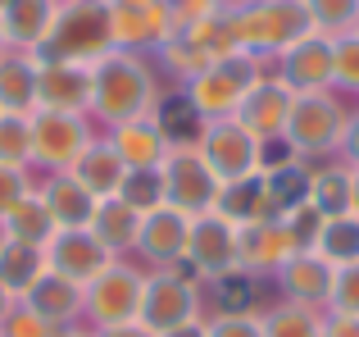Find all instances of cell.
I'll list each match as a JSON object with an SVG mask.
<instances>
[{
    "label": "cell",
    "mask_w": 359,
    "mask_h": 337,
    "mask_svg": "<svg viewBox=\"0 0 359 337\" xmlns=\"http://www.w3.org/2000/svg\"><path fill=\"white\" fill-rule=\"evenodd\" d=\"M109 46V5L105 0H64L55 27L32 51L36 64H100Z\"/></svg>",
    "instance_id": "obj_1"
},
{
    "label": "cell",
    "mask_w": 359,
    "mask_h": 337,
    "mask_svg": "<svg viewBox=\"0 0 359 337\" xmlns=\"http://www.w3.org/2000/svg\"><path fill=\"white\" fill-rule=\"evenodd\" d=\"M91 105L114 124L146 119V110L155 105V78L141 64V55L109 51L100 64H91Z\"/></svg>",
    "instance_id": "obj_2"
},
{
    "label": "cell",
    "mask_w": 359,
    "mask_h": 337,
    "mask_svg": "<svg viewBox=\"0 0 359 337\" xmlns=\"http://www.w3.org/2000/svg\"><path fill=\"white\" fill-rule=\"evenodd\" d=\"M237 51H291L314 32L305 0H255V5L228 9Z\"/></svg>",
    "instance_id": "obj_3"
},
{
    "label": "cell",
    "mask_w": 359,
    "mask_h": 337,
    "mask_svg": "<svg viewBox=\"0 0 359 337\" xmlns=\"http://www.w3.org/2000/svg\"><path fill=\"white\" fill-rule=\"evenodd\" d=\"M164 201L182 214H210L214 210V196H219V178L214 168L205 164L201 151H187L177 146L173 155L164 160Z\"/></svg>",
    "instance_id": "obj_4"
},
{
    "label": "cell",
    "mask_w": 359,
    "mask_h": 337,
    "mask_svg": "<svg viewBox=\"0 0 359 337\" xmlns=\"http://www.w3.org/2000/svg\"><path fill=\"white\" fill-rule=\"evenodd\" d=\"M255 82H259V78H255L250 55L237 51V55H228V60H219L214 69L196 73L187 100H191L201 114H228V110H237L245 100V91H250Z\"/></svg>",
    "instance_id": "obj_5"
},
{
    "label": "cell",
    "mask_w": 359,
    "mask_h": 337,
    "mask_svg": "<svg viewBox=\"0 0 359 337\" xmlns=\"http://www.w3.org/2000/svg\"><path fill=\"white\" fill-rule=\"evenodd\" d=\"M196 315V287L187 278H150L141 287V305H137V324L150 329L155 337L173 333V329H187Z\"/></svg>",
    "instance_id": "obj_6"
},
{
    "label": "cell",
    "mask_w": 359,
    "mask_h": 337,
    "mask_svg": "<svg viewBox=\"0 0 359 337\" xmlns=\"http://www.w3.org/2000/svg\"><path fill=\"white\" fill-rule=\"evenodd\" d=\"M105 5H109V46L114 51H128V55L159 51L173 37L164 0L159 5H114V0H105Z\"/></svg>",
    "instance_id": "obj_7"
},
{
    "label": "cell",
    "mask_w": 359,
    "mask_h": 337,
    "mask_svg": "<svg viewBox=\"0 0 359 337\" xmlns=\"http://www.w3.org/2000/svg\"><path fill=\"white\" fill-rule=\"evenodd\" d=\"M46 265H50V274H60V278H69V283L82 287L109 265V251L100 246L87 228H60L46 242Z\"/></svg>",
    "instance_id": "obj_8"
},
{
    "label": "cell",
    "mask_w": 359,
    "mask_h": 337,
    "mask_svg": "<svg viewBox=\"0 0 359 337\" xmlns=\"http://www.w3.org/2000/svg\"><path fill=\"white\" fill-rule=\"evenodd\" d=\"M32 137V155L46 164H78V155L87 151V128L78 114H55V110H36V119L27 124Z\"/></svg>",
    "instance_id": "obj_9"
},
{
    "label": "cell",
    "mask_w": 359,
    "mask_h": 337,
    "mask_svg": "<svg viewBox=\"0 0 359 337\" xmlns=\"http://www.w3.org/2000/svg\"><path fill=\"white\" fill-rule=\"evenodd\" d=\"M141 278L132 274V269H123V265H105L96 278H91V287H87V305H91V315H96L100 324H128V319H137V305H141Z\"/></svg>",
    "instance_id": "obj_10"
},
{
    "label": "cell",
    "mask_w": 359,
    "mask_h": 337,
    "mask_svg": "<svg viewBox=\"0 0 359 337\" xmlns=\"http://www.w3.org/2000/svg\"><path fill=\"white\" fill-rule=\"evenodd\" d=\"M82 105H91V69L87 64H36V110L78 114Z\"/></svg>",
    "instance_id": "obj_11"
},
{
    "label": "cell",
    "mask_w": 359,
    "mask_h": 337,
    "mask_svg": "<svg viewBox=\"0 0 359 337\" xmlns=\"http://www.w3.org/2000/svg\"><path fill=\"white\" fill-rule=\"evenodd\" d=\"M187 260L201 274H228L237 260V228L219 214H191V232H187Z\"/></svg>",
    "instance_id": "obj_12"
},
{
    "label": "cell",
    "mask_w": 359,
    "mask_h": 337,
    "mask_svg": "<svg viewBox=\"0 0 359 337\" xmlns=\"http://www.w3.org/2000/svg\"><path fill=\"white\" fill-rule=\"evenodd\" d=\"M255 146L259 142H255L241 124H219V128H210L201 155H205V164L214 168V178H219V187H223V183H237V178L255 173Z\"/></svg>",
    "instance_id": "obj_13"
},
{
    "label": "cell",
    "mask_w": 359,
    "mask_h": 337,
    "mask_svg": "<svg viewBox=\"0 0 359 337\" xmlns=\"http://www.w3.org/2000/svg\"><path fill=\"white\" fill-rule=\"evenodd\" d=\"M60 5H64V0H9V5L0 9L5 46H14V51H27V55H32L36 46L50 37Z\"/></svg>",
    "instance_id": "obj_14"
},
{
    "label": "cell",
    "mask_w": 359,
    "mask_h": 337,
    "mask_svg": "<svg viewBox=\"0 0 359 337\" xmlns=\"http://www.w3.org/2000/svg\"><path fill=\"white\" fill-rule=\"evenodd\" d=\"M187 232H191V214L173 210V205H155V210L141 214V228H137V246L146 251L150 260H177L187 256Z\"/></svg>",
    "instance_id": "obj_15"
},
{
    "label": "cell",
    "mask_w": 359,
    "mask_h": 337,
    "mask_svg": "<svg viewBox=\"0 0 359 337\" xmlns=\"http://www.w3.org/2000/svg\"><path fill=\"white\" fill-rule=\"evenodd\" d=\"M287 128H291V146H300V151H323V146H332L337 133H341V114H337V105L327 96H305V100H291Z\"/></svg>",
    "instance_id": "obj_16"
},
{
    "label": "cell",
    "mask_w": 359,
    "mask_h": 337,
    "mask_svg": "<svg viewBox=\"0 0 359 337\" xmlns=\"http://www.w3.org/2000/svg\"><path fill=\"white\" fill-rule=\"evenodd\" d=\"M237 110H241V128L250 137H273L291 114V91L278 87V82H255Z\"/></svg>",
    "instance_id": "obj_17"
},
{
    "label": "cell",
    "mask_w": 359,
    "mask_h": 337,
    "mask_svg": "<svg viewBox=\"0 0 359 337\" xmlns=\"http://www.w3.org/2000/svg\"><path fill=\"white\" fill-rule=\"evenodd\" d=\"M291 256H296V242H291L287 223L259 219L237 228V260H245V265H278V260H291Z\"/></svg>",
    "instance_id": "obj_18"
},
{
    "label": "cell",
    "mask_w": 359,
    "mask_h": 337,
    "mask_svg": "<svg viewBox=\"0 0 359 337\" xmlns=\"http://www.w3.org/2000/svg\"><path fill=\"white\" fill-rule=\"evenodd\" d=\"M114 155L123 160V168H155L159 160H164L168 142L164 133H159V124H150V119H132V124H118V137L114 142Z\"/></svg>",
    "instance_id": "obj_19"
},
{
    "label": "cell",
    "mask_w": 359,
    "mask_h": 337,
    "mask_svg": "<svg viewBox=\"0 0 359 337\" xmlns=\"http://www.w3.org/2000/svg\"><path fill=\"white\" fill-rule=\"evenodd\" d=\"M73 178H78L96 201H105V196H118L128 168H123V160L114 155V146H109V142H91L87 151L78 155V164H73Z\"/></svg>",
    "instance_id": "obj_20"
},
{
    "label": "cell",
    "mask_w": 359,
    "mask_h": 337,
    "mask_svg": "<svg viewBox=\"0 0 359 337\" xmlns=\"http://www.w3.org/2000/svg\"><path fill=\"white\" fill-rule=\"evenodd\" d=\"M332 78V37L309 32L305 41H296L287 51V82L291 87H323Z\"/></svg>",
    "instance_id": "obj_21"
},
{
    "label": "cell",
    "mask_w": 359,
    "mask_h": 337,
    "mask_svg": "<svg viewBox=\"0 0 359 337\" xmlns=\"http://www.w3.org/2000/svg\"><path fill=\"white\" fill-rule=\"evenodd\" d=\"M78 305H82V287L69 283V278H60V274H41L32 283V292H27V310L41 315L55 329H64V324L78 315Z\"/></svg>",
    "instance_id": "obj_22"
},
{
    "label": "cell",
    "mask_w": 359,
    "mask_h": 337,
    "mask_svg": "<svg viewBox=\"0 0 359 337\" xmlns=\"http://www.w3.org/2000/svg\"><path fill=\"white\" fill-rule=\"evenodd\" d=\"M46 210H50L55 228H91V214H96V196L87 192V187L78 183V178H55L50 187H46Z\"/></svg>",
    "instance_id": "obj_23"
},
{
    "label": "cell",
    "mask_w": 359,
    "mask_h": 337,
    "mask_svg": "<svg viewBox=\"0 0 359 337\" xmlns=\"http://www.w3.org/2000/svg\"><path fill=\"white\" fill-rule=\"evenodd\" d=\"M137 228H141V214L132 210L123 196H105V201L96 205V214H91V237L105 251L132 246V242H137Z\"/></svg>",
    "instance_id": "obj_24"
},
{
    "label": "cell",
    "mask_w": 359,
    "mask_h": 337,
    "mask_svg": "<svg viewBox=\"0 0 359 337\" xmlns=\"http://www.w3.org/2000/svg\"><path fill=\"white\" fill-rule=\"evenodd\" d=\"M41 274H46L41 246H23V242L5 237V246H0V292L5 296H27Z\"/></svg>",
    "instance_id": "obj_25"
},
{
    "label": "cell",
    "mask_w": 359,
    "mask_h": 337,
    "mask_svg": "<svg viewBox=\"0 0 359 337\" xmlns=\"http://www.w3.org/2000/svg\"><path fill=\"white\" fill-rule=\"evenodd\" d=\"M36 105V64L27 55L0 60V114H27Z\"/></svg>",
    "instance_id": "obj_26"
},
{
    "label": "cell",
    "mask_w": 359,
    "mask_h": 337,
    "mask_svg": "<svg viewBox=\"0 0 359 337\" xmlns=\"http://www.w3.org/2000/svg\"><path fill=\"white\" fill-rule=\"evenodd\" d=\"M282 283L296 301H318V296L332 292V269H327L323 256H309V251H296V256L282 265Z\"/></svg>",
    "instance_id": "obj_27"
},
{
    "label": "cell",
    "mask_w": 359,
    "mask_h": 337,
    "mask_svg": "<svg viewBox=\"0 0 359 337\" xmlns=\"http://www.w3.org/2000/svg\"><path fill=\"white\" fill-rule=\"evenodd\" d=\"M0 228H5L9 242H23V246H46V242L60 232L55 219H50V210H46V201H32V196H23V201L0 219Z\"/></svg>",
    "instance_id": "obj_28"
},
{
    "label": "cell",
    "mask_w": 359,
    "mask_h": 337,
    "mask_svg": "<svg viewBox=\"0 0 359 337\" xmlns=\"http://www.w3.org/2000/svg\"><path fill=\"white\" fill-rule=\"evenodd\" d=\"M318 251H323V260H341V265H355V260H359V219H351V214L323 219V232H318Z\"/></svg>",
    "instance_id": "obj_29"
},
{
    "label": "cell",
    "mask_w": 359,
    "mask_h": 337,
    "mask_svg": "<svg viewBox=\"0 0 359 337\" xmlns=\"http://www.w3.org/2000/svg\"><path fill=\"white\" fill-rule=\"evenodd\" d=\"M309 205H314L323 219L346 214V210H351V178H346V173H318V178H309Z\"/></svg>",
    "instance_id": "obj_30"
},
{
    "label": "cell",
    "mask_w": 359,
    "mask_h": 337,
    "mask_svg": "<svg viewBox=\"0 0 359 337\" xmlns=\"http://www.w3.org/2000/svg\"><path fill=\"white\" fill-rule=\"evenodd\" d=\"M118 196H123V201H128L137 214H146V210H155V205H164V178H159L155 168H132V173L123 178Z\"/></svg>",
    "instance_id": "obj_31"
},
{
    "label": "cell",
    "mask_w": 359,
    "mask_h": 337,
    "mask_svg": "<svg viewBox=\"0 0 359 337\" xmlns=\"http://www.w3.org/2000/svg\"><path fill=\"white\" fill-rule=\"evenodd\" d=\"M196 124H201V110L187 96L159 105V133H164V142H187V137H196Z\"/></svg>",
    "instance_id": "obj_32"
},
{
    "label": "cell",
    "mask_w": 359,
    "mask_h": 337,
    "mask_svg": "<svg viewBox=\"0 0 359 337\" xmlns=\"http://www.w3.org/2000/svg\"><path fill=\"white\" fill-rule=\"evenodd\" d=\"M309 18H314V32H341L359 18V0H305Z\"/></svg>",
    "instance_id": "obj_33"
},
{
    "label": "cell",
    "mask_w": 359,
    "mask_h": 337,
    "mask_svg": "<svg viewBox=\"0 0 359 337\" xmlns=\"http://www.w3.org/2000/svg\"><path fill=\"white\" fill-rule=\"evenodd\" d=\"M32 155V137H27L23 114H0V164H18Z\"/></svg>",
    "instance_id": "obj_34"
},
{
    "label": "cell",
    "mask_w": 359,
    "mask_h": 337,
    "mask_svg": "<svg viewBox=\"0 0 359 337\" xmlns=\"http://www.w3.org/2000/svg\"><path fill=\"white\" fill-rule=\"evenodd\" d=\"M264 337H323V324L305 310H278L264 324Z\"/></svg>",
    "instance_id": "obj_35"
},
{
    "label": "cell",
    "mask_w": 359,
    "mask_h": 337,
    "mask_svg": "<svg viewBox=\"0 0 359 337\" xmlns=\"http://www.w3.org/2000/svg\"><path fill=\"white\" fill-rule=\"evenodd\" d=\"M223 0H164V14H168V27L182 32L191 23H205L210 14H219Z\"/></svg>",
    "instance_id": "obj_36"
},
{
    "label": "cell",
    "mask_w": 359,
    "mask_h": 337,
    "mask_svg": "<svg viewBox=\"0 0 359 337\" xmlns=\"http://www.w3.org/2000/svg\"><path fill=\"white\" fill-rule=\"evenodd\" d=\"M214 296H219L223 315H245L255 305V283L250 278H237V274H223L219 287H214Z\"/></svg>",
    "instance_id": "obj_37"
},
{
    "label": "cell",
    "mask_w": 359,
    "mask_h": 337,
    "mask_svg": "<svg viewBox=\"0 0 359 337\" xmlns=\"http://www.w3.org/2000/svg\"><path fill=\"white\" fill-rule=\"evenodd\" d=\"M0 337H60V329L23 305V310H14V315H0Z\"/></svg>",
    "instance_id": "obj_38"
},
{
    "label": "cell",
    "mask_w": 359,
    "mask_h": 337,
    "mask_svg": "<svg viewBox=\"0 0 359 337\" xmlns=\"http://www.w3.org/2000/svg\"><path fill=\"white\" fill-rule=\"evenodd\" d=\"M332 78L359 87V37H341V41H332Z\"/></svg>",
    "instance_id": "obj_39"
},
{
    "label": "cell",
    "mask_w": 359,
    "mask_h": 337,
    "mask_svg": "<svg viewBox=\"0 0 359 337\" xmlns=\"http://www.w3.org/2000/svg\"><path fill=\"white\" fill-rule=\"evenodd\" d=\"M205 337H264V324H255L250 315H223L219 324H210Z\"/></svg>",
    "instance_id": "obj_40"
},
{
    "label": "cell",
    "mask_w": 359,
    "mask_h": 337,
    "mask_svg": "<svg viewBox=\"0 0 359 337\" xmlns=\"http://www.w3.org/2000/svg\"><path fill=\"white\" fill-rule=\"evenodd\" d=\"M23 178H18V168L14 164H0V219H5L9 210H14L18 201H23Z\"/></svg>",
    "instance_id": "obj_41"
},
{
    "label": "cell",
    "mask_w": 359,
    "mask_h": 337,
    "mask_svg": "<svg viewBox=\"0 0 359 337\" xmlns=\"http://www.w3.org/2000/svg\"><path fill=\"white\" fill-rule=\"evenodd\" d=\"M337 287V305H341V315H359V265H351L341 274V283H332Z\"/></svg>",
    "instance_id": "obj_42"
},
{
    "label": "cell",
    "mask_w": 359,
    "mask_h": 337,
    "mask_svg": "<svg viewBox=\"0 0 359 337\" xmlns=\"http://www.w3.org/2000/svg\"><path fill=\"white\" fill-rule=\"evenodd\" d=\"M323 337H359V319L355 315H341V319H332L323 329Z\"/></svg>",
    "instance_id": "obj_43"
},
{
    "label": "cell",
    "mask_w": 359,
    "mask_h": 337,
    "mask_svg": "<svg viewBox=\"0 0 359 337\" xmlns=\"http://www.w3.org/2000/svg\"><path fill=\"white\" fill-rule=\"evenodd\" d=\"M100 337H155V333H150V329H141L137 319H128V324H109V329L100 333Z\"/></svg>",
    "instance_id": "obj_44"
},
{
    "label": "cell",
    "mask_w": 359,
    "mask_h": 337,
    "mask_svg": "<svg viewBox=\"0 0 359 337\" xmlns=\"http://www.w3.org/2000/svg\"><path fill=\"white\" fill-rule=\"evenodd\" d=\"M164 337H205V329H196V324H187V329H173V333H164Z\"/></svg>",
    "instance_id": "obj_45"
},
{
    "label": "cell",
    "mask_w": 359,
    "mask_h": 337,
    "mask_svg": "<svg viewBox=\"0 0 359 337\" xmlns=\"http://www.w3.org/2000/svg\"><path fill=\"white\" fill-rule=\"evenodd\" d=\"M241 5H255V0H223V9H241Z\"/></svg>",
    "instance_id": "obj_46"
},
{
    "label": "cell",
    "mask_w": 359,
    "mask_h": 337,
    "mask_svg": "<svg viewBox=\"0 0 359 337\" xmlns=\"http://www.w3.org/2000/svg\"><path fill=\"white\" fill-rule=\"evenodd\" d=\"M351 151H355V155H359V124H355V128H351Z\"/></svg>",
    "instance_id": "obj_47"
},
{
    "label": "cell",
    "mask_w": 359,
    "mask_h": 337,
    "mask_svg": "<svg viewBox=\"0 0 359 337\" xmlns=\"http://www.w3.org/2000/svg\"><path fill=\"white\" fill-rule=\"evenodd\" d=\"M351 205H355V210H359V178H355V183H351Z\"/></svg>",
    "instance_id": "obj_48"
},
{
    "label": "cell",
    "mask_w": 359,
    "mask_h": 337,
    "mask_svg": "<svg viewBox=\"0 0 359 337\" xmlns=\"http://www.w3.org/2000/svg\"><path fill=\"white\" fill-rule=\"evenodd\" d=\"M5 51H9V46H5V27H0V60H5Z\"/></svg>",
    "instance_id": "obj_49"
},
{
    "label": "cell",
    "mask_w": 359,
    "mask_h": 337,
    "mask_svg": "<svg viewBox=\"0 0 359 337\" xmlns=\"http://www.w3.org/2000/svg\"><path fill=\"white\" fill-rule=\"evenodd\" d=\"M0 246H5V228H0Z\"/></svg>",
    "instance_id": "obj_50"
},
{
    "label": "cell",
    "mask_w": 359,
    "mask_h": 337,
    "mask_svg": "<svg viewBox=\"0 0 359 337\" xmlns=\"http://www.w3.org/2000/svg\"><path fill=\"white\" fill-rule=\"evenodd\" d=\"M5 5H9V0H0V9H5Z\"/></svg>",
    "instance_id": "obj_51"
}]
</instances>
